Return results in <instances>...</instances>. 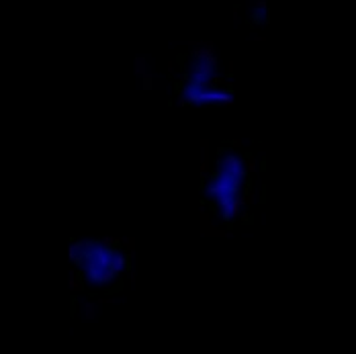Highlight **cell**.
<instances>
[{
    "label": "cell",
    "instance_id": "7a4b0ae2",
    "mask_svg": "<svg viewBox=\"0 0 356 354\" xmlns=\"http://www.w3.org/2000/svg\"><path fill=\"white\" fill-rule=\"evenodd\" d=\"M68 262L78 277L92 289H107L115 284L129 266L125 250L97 236L74 240L68 248Z\"/></svg>",
    "mask_w": 356,
    "mask_h": 354
},
{
    "label": "cell",
    "instance_id": "3957f363",
    "mask_svg": "<svg viewBox=\"0 0 356 354\" xmlns=\"http://www.w3.org/2000/svg\"><path fill=\"white\" fill-rule=\"evenodd\" d=\"M182 101L193 108H221L234 101V92L219 82V66L211 54L201 51L191 62L180 88Z\"/></svg>",
    "mask_w": 356,
    "mask_h": 354
},
{
    "label": "cell",
    "instance_id": "6da1fadb",
    "mask_svg": "<svg viewBox=\"0 0 356 354\" xmlns=\"http://www.w3.org/2000/svg\"><path fill=\"white\" fill-rule=\"evenodd\" d=\"M250 166L240 152H223L217 156L203 184V197L219 221L238 219L248 201Z\"/></svg>",
    "mask_w": 356,
    "mask_h": 354
}]
</instances>
